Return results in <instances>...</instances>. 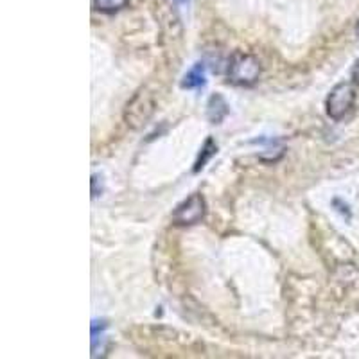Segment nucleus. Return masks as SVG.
Masks as SVG:
<instances>
[{"label": "nucleus", "mask_w": 359, "mask_h": 359, "mask_svg": "<svg viewBox=\"0 0 359 359\" xmlns=\"http://www.w3.org/2000/svg\"><path fill=\"white\" fill-rule=\"evenodd\" d=\"M261 76V63L255 56L236 53L229 63V81L236 86H252Z\"/></svg>", "instance_id": "1"}, {"label": "nucleus", "mask_w": 359, "mask_h": 359, "mask_svg": "<svg viewBox=\"0 0 359 359\" xmlns=\"http://www.w3.org/2000/svg\"><path fill=\"white\" fill-rule=\"evenodd\" d=\"M355 97H358V90H355L354 81L338 83V85L331 90V94H329V97H327L325 101L327 115H329L332 121H341V118L354 108Z\"/></svg>", "instance_id": "2"}, {"label": "nucleus", "mask_w": 359, "mask_h": 359, "mask_svg": "<svg viewBox=\"0 0 359 359\" xmlns=\"http://www.w3.org/2000/svg\"><path fill=\"white\" fill-rule=\"evenodd\" d=\"M153 111H155L153 94H149L147 90H140L139 94H135V97L128 102L126 110H124V121H126L128 126L137 130L149 121Z\"/></svg>", "instance_id": "3"}, {"label": "nucleus", "mask_w": 359, "mask_h": 359, "mask_svg": "<svg viewBox=\"0 0 359 359\" xmlns=\"http://www.w3.org/2000/svg\"><path fill=\"white\" fill-rule=\"evenodd\" d=\"M207 212V203L201 194H191L187 200H184L172 212V223L176 226H191V224L200 223Z\"/></svg>", "instance_id": "4"}, {"label": "nucleus", "mask_w": 359, "mask_h": 359, "mask_svg": "<svg viewBox=\"0 0 359 359\" xmlns=\"http://www.w3.org/2000/svg\"><path fill=\"white\" fill-rule=\"evenodd\" d=\"M230 108H229V102L224 101L223 95L219 94H214L212 97L208 99V104H207V117L208 121L212 124H219L223 123L224 117L229 115Z\"/></svg>", "instance_id": "5"}, {"label": "nucleus", "mask_w": 359, "mask_h": 359, "mask_svg": "<svg viewBox=\"0 0 359 359\" xmlns=\"http://www.w3.org/2000/svg\"><path fill=\"white\" fill-rule=\"evenodd\" d=\"M207 81V72H205V65L203 63H196V65L192 67L187 74L182 79V88L187 90H194V88H201Z\"/></svg>", "instance_id": "6"}, {"label": "nucleus", "mask_w": 359, "mask_h": 359, "mask_svg": "<svg viewBox=\"0 0 359 359\" xmlns=\"http://www.w3.org/2000/svg\"><path fill=\"white\" fill-rule=\"evenodd\" d=\"M216 153H217L216 142H214V140L210 139V137H208V139L205 140L203 146H201V153H200V156H198L196 163H194V172H200L201 169H203L205 165H207L208 160L212 158V156L216 155Z\"/></svg>", "instance_id": "7"}, {"label": "nucleus", "mask_w": 359, "mask_h": 359, "mask_svg": "<svg viewBox=\"0 0 359 359\" xmlns=\"http://www.w3.org/2000/svg\"><path fill=\"white\" fill-rule=\"evenodd\" d=\"M128 2L130 0H92V6H94L95 11L111 15V13H117L123 8H126Z\"/></svg>", "instance_id": "8"}, {"label": "nucleus", "mask_w": 359, "mask_h": 359, "mask_svg": "<svg viewBox=\"0 0 359 359\" xmlns=\"http://www.w3.org/2000/svg\"><path fill=\"white\" fill-rule=\"evenodd\" d=\"M352 81H354L355 85H359V60L355 62L354 69H352Z\"/></svg>", "instance_id": "9"}, {"label": "nucleus", "mask_w": 359, "mask_h": 359, "mask_svg": "<svg viewBox=\"0 0 359 359\" xmlns=\"http://www.w3.org/2000/svg\"><path fill=\"white\" fill-rule=\"evenodd\" d=\"M355 34H358V38H359V22H358V27H355Z\"/></svg>", "instance_id": "10"}, {"label": "nucleus", "mask_w": 359, "mask_h": 359, "mask_svg": "<svg viewBox=\"0 0 359 359\" xmlns=\"http://www.w3.org/2000/svg\"><path fill=\"white\" fill-rule=\"evenodd\" d=\"M180 2H187V0H180Z\"/></svg>", "instance_id": "11"}]
</instances>
